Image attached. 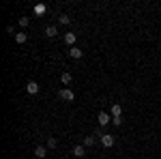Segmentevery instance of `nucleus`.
Here are the masks:
<instances>
[{
  "mask_svg": "<svg viewBox=\"0 0 161 159\" xmlns=\"http://www.w3.org/2000/svg\"><path fill=\"white\" fill-rule=\"evenodd\" d=\"M58 95H60L62 101H73V99H75V93L71 90V88H60V93H58Z\"/></svg>",
  "mask_w": 161,
  "mask_h": 159,
  "instance_id": "1",
  "label": "nucleus"
},
{
  "mask_svg": "<svg viewBox=\"0 0 161 159\" xmlns=\"http://www.w3.org/2000/svg\"><path fill=\"white\" fill-rule=\"evenodd\" d=\"M114 142H116V138H114V135H110V133H103V135H101V144H103L105 148L114 146Z\"/></svg>",
  "mask_w": 161,
  "mask_h": 159,
  "instance_id": "2",
  "label": "nucleus"
},
{
  "mask_svg": "<svg viewBox=\"0 0 161 159\" xmlns=\"http://www.w3.org/2000/svg\"><path fill=\"white\" fill-rule=\"evenodd\" d=\"M73 155L77 159H82L84 155H86V146H84V144H75V146H73Z\"/></svg>",
  "mask_w": 161,
  "mask_h": 159,
  "instance_id": "3",
  "label": "nucleus"
},
{
  "mask_svg": "<svg viewBox=\"0 0 161 159\" xmlns=\"http://www.w3.org/2000/svg\"><path fill=\"white\" fill-rule=\"evenodd\" d=\"M75 41H77V35H75V32H64V43H67V45L75 48Z\"/></svg>",
  "mask_w": 161,
  "mask_h": 159,
  "instance_id": "4",
  "label": "nucleus"
},
{
  "mask_svg": "<svg viewBox=\"0 0 161 159\" xmlns=\"http://www.w3.org/2000/svg\"><path fill=\"white\" fill-rule=\"evenodd\" d=\"M26 93H28V95H37L39 93V84L37 82H28V84H26Z\"/></svg>",
  "mask_w": 161,
  "mask_h": 159,
  "instance_id": "5",
  "label": "nucleus"
},
{
  "mask_svg": "<svg viewBox=\"0 0 161 159\" xmlns=\"http://www.w3.org/2000/svg\"><path fill=\"white\" fill-rule=\"evenodd\" d=\"M108 122H112L110 121V114H108V112H99V127H105Z\"/></svg>",
  "mask_w": 161,
  "mask_h": 159,
  "instance_id": "6",
  "label": "nucleus"
},
{
  "mask_svg": "<svg viewBox=\"0 0 161 159\" xmlns=\"http://www.w3.org/2000/svg\"><path fill=\"white\" fill-rule=\"evenodd\" d=\"M69 56H71V58H75V60H80V58L84 56V52H82L80 48H71V49H69Z\"/></svg>",
  "mask_w": 161,
  "mask_h": 159,
  "instance_id": "7",
  "label": "nucleus"
},
{
  "mask_svg": "<svg viewBox=\"0 0 161 159\" xmlns=\"http://www.w3.org/2000/svg\"><path fill=\"white\" fill-rule=\"evenodd\" d=\"M71 80H73V75L69 73V71H62V75H60V82L64 84V88H67V86L71 84Z\"/></svg>",
  "mask_w": 161,
  "mask_h": 159,
  "instance_id": "8",
  "label": "nucleus"
},
{
  "mask_svg": "<svg viewBox=\"0 0 161 159\" xmlns=\"http://www.w3.org/2000/svg\"><path fill=\"white\" fill-rule=\"evenodd\" d=\"M35 157H39V159L47 157V148H45V146H41V144H39V146L35 148Z\"/></svg>",
  "mask_w": 161,
  "mask_h": 159,
  "instance_id": "9",
  "label": "nucleus"
},
{
  "mask_svg": "<svg viewBox=\"0 0 161 159\" xmlns=\"http://www.w3.org/2000/svg\"><path fill=\"white\" fill-rule=\"evenodd\" d=\"M26 41H28V35H26V32H15V43L24 45Z\"/></svg>",
  "mask_w": 161,
  "mask_h": 159,
  "instance_id": "10",
  "label": "nucleus"
},
{
  "mask_svg": "<svg viewBox=\"0 0 161 159\" xmlns=\"http://www.w3.org/2000/svg\"><path fill=\"white\" fill-rule=\"evenodd\" d=\"M110 112H112V116L116 118V116H120V114H123V105H120V103H114Z\"/></svg>",
  "mask_w": 161,
  "mask_h": 159,
  "instance_id": "11",
  "label": "nucleus"
},
{
  "mask_svg": "<svg viewBox=\"0 0 161 159\" xmlns=\"http://www.w3.org/2000/svg\"><path fill=\"white\" fill-rule=\"evenodd\" d=\"M45 35H47V37H56V35H58V28H56L54 24L45 26Z\"/></svg>",
  "mask_w": 161,
  "mask_h": 159,
  "instance_id": "12",
  "label": "nucleus"
},
{
  "mask_svg": "<svg viewBox=\"0 0 161 159\" xmlns=\"http://www.w3.org/2000/svg\"><path fill=\"white\" fill-rule=\"evenodd\" d=\"M45 11H47V7H45L43 2H39V4H35V15H43Z\"/></svg>",
  "mask_w": 161,
  "mask_h": 159,
  "instance_id": "13",
  "label": "nucleus"
},
{
  "mask_svg": "<svg viewBox=\"0 0 161 159\" xmlns=\"http://www.w3.org/2000/svg\"><path fill=\"white\" fill-rule=\"evenodd\" d=\"M69 22H71V17H69V15H64V13H60V15H58V24L67 26V24H69Z\"/></svg>",
  "mask_w": 161,
  "mask_h": 159,
  "instance_id": "14",
  "label": "nucleus"
},
{
  "mask_svg": "<svg viewBox=\"0 0 161 159\" xmlns=\"http://www.w3.org/2000/svg\"><path fill=\"white\" fill-rule=\"evenodd\" d=\"M95 138H97V135H86V138H84V146H92V144L97 142Z\"/></svg>",
  "mask_w": 161,
  "mask_h": 159,
  "instance_id": "15",
  "label": "nucleus"
},
{
  "mask_svg": "<svg viewBox=\"0 0 161 159\" xmlns=\"http://www.w3.org/2000/svg\"><path fill=\"white\" fill-rule=\"evenodd\" d=\"M58 146V140L56 138H47V148H56Z\"/></svg>",
  "mask_w": 161,
  "mask_h": 159,
  "instance_id": "16",
  "label": "nucleus"
},
{
  "mask_svg": "<svg viewBox=\"0 0 161 159\" xmlns=\"http://www.w3.org/2000/svg\"><path fill=\"white\" fill-rule=\"evenodd\" d=\"M28 24H30V20H28V17H19V26H22V28H26Z\"/></svg>",
  "mask_w": 161,
  "mask_h": 159,
  "instance_id": "17",
  "label": "nucleus"
},
{
  "mask_svg": "<svg viewBox=\"0 0 161 159\" xmlns=\"http://www.w3.org/2000/svg\"><path fill=\"white\" fill-rule=\"evenodd\" d=\"M112 122H114L116 127H120V125H123V116H116V118H112Z\"/></svg>",
  "mask_w": 161,
  "mask_h": 159,
  "instance_id": "18",
  "label": "nucleus"
}]
</instances>
